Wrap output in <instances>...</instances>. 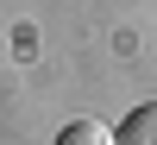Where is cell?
Instances as JSON below:
<instances>
[{
  "mask_svg": "<svg viewBox=\"0 0 157 145\" xmlns=\"http://www.w3.org/2000/svg\"><path fill=\"white\" fill-rule=\"evenodd\" d=\"M113 145H157V101H138V107L120 120Z\"/></svg>",
  "mask_w": 157,
  "mask_h": 145,
  "instance_id": "cell-1",
  "label": "cell"
},
{
  "mask_svg": "<svg viewBox=\"0 0 157 145\" xmlns=\"http://www.w3.org/2000/svg\"><path fill=\"white\" fill-rule=\"evenodd\" d=\"M57 145H113V133H107L101 120H69V126L57 133Z\"/></svg>",
  "mask_w": 157,
  "mask_h": 145,
  "instance_id": "cell-2",
  "label": "cell"
}]
</instances>
